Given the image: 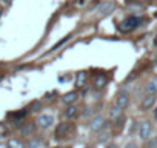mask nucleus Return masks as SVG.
<instances>
[{
    "label": "nucleus",
    "instance_id": "obj_1",
    "mask_svg": "<svg viewBox=\"0 0 157 148\" xmlns=\"http://www.w3.org/2000/svg\"><path fill=\"white\" fill-rule=\"evenodd\" d=\"M140 22H142V19H139V17H126V19L120 23L119 29L123 31V33H129V31H132L134 28H137Z\"/></svg>",
    "mask_w": 157,
    "mask_h": 148
},
{
    "label": "nucleus",
    "instance_id": "obj_2",
    "mask_svg": "<svg viewBox=\"0 0 157 148\" xmlns=\"http://www.w3.org/2000/svg\"><path fill=\"white\" fill-rule=\"evenodd\" d=\"M114 8H116V2H114V0H105V2H102V3L97 5L96 13L99 16H106L111 11H114Z\"/></svg>",
    "mask_w": 157,
    "mask_h": 148
},
{
    "label": "nucleus",
    "instance_id": "obj_3",
    "mask_svg": "<svg viewBox=\"0 0 157 148\" xmlns=\"http://www.w3.org/2000/svg\"><path fill=\"white\" fill-rule=\"evenodd\" d=\"M105 127H106V119H105L102 114H97V116L91 120V123H90V128H91V131H94V133H100L102 130H105Z\"/></svg>",
    "mask_w": 157,
    "mask_h": 148
},
{
    "label": "nucleus",
    "instance_id": "obj_4",
    "mask_svg": "<svg viewBox=\"0 0 157 148\" xmlns=\"http://www.w3.org/2000/svg\"><path fill=\"white\" fill-rule=\"evenodd\" d=\"M151 133H152V123L149 120H143L140 123V128H139V137L142 140H149Z\"/></svg>",
    "mask_w": 157,
    "mask_h": 148
},
{
    "label": "nucleus",
    "instance_id": "obj_5",
    "mask_svg": "<svg viewBox=\"0 0 157 148\" xmlns=\"http://www.w3.org/2000/svg\"><path fill=\"white\" fill-rule=\"evenodd\" d=\"M52 123H54V117L49 116V114H42V116H39V119H37V127H39V128H43V130L49 128Z\"/></svg>",
    "mask_w": 157,
    "mask_h": 148
},
{
    "label": "nucleus",
    "instance_id": "obj_6",
    "mask_svg": "<svg viewBox=\"0 0 157 148\" xmlns=\"http://www.w3.org/2000/svg\"><path fill=\"white\" fill-rule=\"evenodd\" d=\"M145 93L152 94V96L157 93V76H154L152 79H149V80L145 84Z\"/></svg>",
    "mask_w": 157,
    "mask_h": 148
},
{
    "label": "nucleus",
    "instance_id": "obj_7",
    "mask_svg": "<svg viewBox=\"0 0 157 148\" xmlns=\"http://www.w3.org/2000/svg\"><path fill=\"white\" fill-rule=\"evenodd\" d=\"M128 103H129V96L126 93H120L117 96V99H116V107H119L120 110H123V108L128 107Z\"/></svg>",
    "mask_w": 157,
    "mask_h": 148
},
{
    "label": "nucleus",
    "instance_id": "obj_8",
    "mask_svg": "<svg viewBox=\"0 0 157 148\" xmlns=\"http://www.w3.org/2000/svg\"><path fill=\"white\" fill-rule=\"evenodd\" d=\"M69 128H71V123H69V122H62V123H59L57 128H56V136H57V137L66 136L68 131H69Z\"/></svg>",
    "mask_w": 157,
    "mask_h": 148
},
{
    "label": "nucleus",
    "instance_id": "obj_9",
    "mask_svg": "<svg viewBox=\"0 0 157 148\" xmlns=\"http://www.w3.org/2000/svg\"><path fill=\"white\" fill-rule=\"evenodd\" d=\"M154 103H155V97H154L152 94H148V96H145V97L142 99L140 108H142V110H149L151 107H154Z\"/></svg>",
    "mask_w": 157,
    "mask_h": 148
},
{
    "label": "nucleus",
    "instance_id": "obj_10",
    "mask_svg": "<svg viewBox=\"0 0 157 148\" xmlns=\"http://www.w3.org/2000/svg\"><path fill=\"white\" fill-rule=\"evenodd\" d=\"M77 100V93L75 91H69V93H66V94H63L62 96V102L65 103V105H72L74 102Z\"/></svg>",
    "mask_w": 157,
    "mask_h": 148
},
{
    "label": "nucleus",
    "instance_id": "obj_11",
    "mask_svg": "<svg viewBox=\"0 0 157 148\" xmlns=\"http://www.w3.org/2000/svg\"><path fill=\"white\" fill-rule=\"evenodd\" d=\"M108 82V77L105 76V74H97V77L94 79V87L96 88H103Z\"/></svg>",
    "mask_w": 157,
    "mask_h": 148
},
{
    "label": "nucleus",
    "instance_id": "obj_12",
    "mask_svg": "<svg viewBox=\"0 0 157 148\" xmlns=\"http://www.w3.org/2000/svg\"><path fill=\"white\" fill-rule=\"evenodd\" d=\"M86 80V72L85 71H80V72H77V77H75V88H82L83 84Z\"/></svg>",
    "mask_w": 157,
    "mask_h": 148
},
{
    "label": "nucleus",
    "instance_id": "obj_13",
    "mask_svg": "<svg viewBox=\"0 0 157 148\" xmlns=\"http://www.w3.org/2000/svg\"><path fill=\"white\" fill-rule=\"evenodd\" d=\"M33 131H34V123H33V122L25 123V125L20 128V134H22V136H29Z\"/></svg>",
    "mask_w": 157,
    "mask_h": 148
},
{
    "label": "nucleus",
    "instance_id": "obj_14",
    "mask_svg": "<svg viewBox=\"0 0 157 148\" xmlns=\"http://www.w3.org/2000/svg\"><path fill=\"white\" fill-rule=\"evenodd\" d=\"M120 116H122V110H120L119 107H113V108L109 110V119H111V120H117Z\"/></svg>",
    "mask_w": 157,
    "mask_h": 148
},
{
    "label": "nucleus",
    "instance_id": "obj_15",
    "mask_svg": "<svg viewBox=\"0 0 157 148\" xmlns=\"http://www.w3.org/2000/svg\"><path fill=\"white\" fill-rule=\"evenodd\" d=\"M8 148H23V143L19 140V139H10L8 143H6Z\"/></svg>",
    "mask_w": 157,
    "mask_h": 148
},
{
    "label": "nucleus",
    "instance_id": "obj_16",
    "mask_svg": "<svg viewBox=\"0 0 157 148\" xmlns=\"http://www.w3.org/2000/svg\"><path fill=\"white\" fill-rule=\"evenodd\" d=\"M75 114H77V108H75L74 105L66 107V110H65V116H66V117H69V119H71V117H74Z\"/></svg>",
    "mask_w": 157,
    "mask_h": 148
},
{
    "label": "nucleus",
    "instance_id": "obj_17",
    "mask_svg": "<svg viewBox=\"0 0 157 148\" xmlns=\"http://www.w3.org/2000/svg\"><path fill=\"white\" fill-rule=\"evenodd\" d=\"M40 145H42V139L40 137H33L28 143V148H40Z\"/></svg>",
    "mask_w": 157,
    "mask_h": 148
},
{
    "label": "nucleus",
    "instance_id": "obj_18",
    "mask_svg": "<svg viewBox=\"0 0 157 148\" xmlns=\"http://www.w3.org/2000/svg\"><path fill=\"white\" fill-rule=\"evenodd\" d=\"M68 40H69V36H66V37H63V39H62V40H59V42H57V43H56V45H54V46H52V48H51V51H56V49H57V48H60V46H62V45H63V43H66V42H68Z\"/></svg>",
    "mask_w": 157,
    "mask_h": 148
},
{
    "label": "nucleus",
    "instance_id": "obj_19",
    "mask_svg": "<svg viewBox=\"0 0 157 148\" xmlns=\"http://www.w3.org/2000/svg\"><path fill=\"white\" fill-rule=\"evenodd\" d=\"M108 137H109V131H108V130H102V133H100V136H99L97 140H99V142H105Z\"/></svg>",
    "mask_w": 157,
    "mask_h": 148
},
{
    "label": "nucleus",
    "instance_id": "obj_20",
    "mask_svg": "<svg viewBox=\"0 0 157 148\" xmlns=\"http://www.w3.org/2000/svg\"><path fill=\"white\" fill-rule=\"evenodd\" d=\"M40 108H42V103L40 102H33L29 105V111H39Z\"/></svg>",
    "mask_w": 157,
    "mask_h": 148
},
{
    "label": "nucleus",
    "instance_id": "obj_21",
    "mask_svg": "<svg viewBox=\"0 0 157 148\" xmlns=\"http://www.w3.org/2000/svg\"><path fill=\"white\" fill-rule=\"evenodd\" d=\"M26 113H28L26 110H22L20 113H16V114H13V117H16V119H22V117H25V116H26Z\"/></svg>",
    "mask_w": 157,
    "mask_h": 148
},
{
    "label": "nucleus",
    "instance_id": "obj_22",
    "mask_svg": "<svg viewBox=\"0 0 157 148\" xmlns=\"http://www.w3.org/2000/svg\"><path fill=\"white\" fill-rule=\"evenodd\" d=\"M155 146H157V137L149 139V140H148V148H155Z\"/></svg>",
    "mask_w": 157,
    "mask_h": 148
},
{
    "label": "nucleus",
    "instance_id": "obj_23",
    "mask_svg": "<svg viewBox=\"0 0 157 148\" xmlns=\"http://www.w3.org/2000/svg\"><path fill=\"white\" fill-rule=\"evenodd\" d=\"M125 148H137V143L136 142H128Z\"/></svg>",
    "mask_w": 157,
    "mask_h": 148
},
{
    "label": "nucleus",
    "instance_id": "obj_24",
    "mask_svg": "<svg viewBox=\"0 0 157 148\" xmlns=\"http://www.w3.org/2000/svg\"><path fill=\"white\" fill-rule=\"evenodd\" d=\"M154 117H155V119H157V107H155V108H154Z\"/></svg>",
    "mask_w": 157,
    "mask_h": 148
},
{
    "label": "nucleus",
    "instance_id": "obj_25",
    "mask_svg": "<svg viewBox=\"0 0 157 148\" xmlns=\"http://www.w3.org/2000/svg\"><path fill=\"white\" fill-rule=\"evenodd\" d=\"M108 148H117V146H116V145H114V143H111V145H109V146H108Z\"/></svg>",
    "mask_w": 157,
    "mask_h": 148
},
{
    "label": "nucleus",
    "instance_id": "obj_26",
    "mask_svg": "<svg viewBox=\"0 0 157 148\" xmlns=\"http://www.w3.org/2000/svg\"><path fill=\"white\" fill-rule=\"evenodd\" d=\"M0 148H8L6 145H0Z\"/></svg>",
    "mask_w": 157,
    "mask_h": 148
},
{
    "label": "nucleus",
    "instance_id": "obj_27",
    "mask_svg": "<svg viewBox=\"0 0 157 148\" xmlns=\"http://www.w3.org/2000/svg\"><path fill=\"white\" fill-rule=\"evenodd\" d=\"M2 11H3V10H2V6H0V16H2Z\"/></svg>",
    "mask_w": 157,
    "mask_h": 148
},
{
    "label": "nucleus",
    "instance_id": "obj_28",
    "mask_svg": "<svg viewBox=\"0 0 157 148\" xmlns=\"http://www.w3.org/2000/svg\"><path fill=\"white\" fill-rule=\"evenodd\" d=\"M86 148H94V146H86Z\"/></svg>",
    "mask_w": 157,
    "mask_h": 148
},
{
    "label": "nucleus",
    "instance_id": "obj_29",
    "mask_svg": "<svg viewBox=\"0 0 157 148\" xmlns=\"http://www.w3.org/2000/svg\"><path fill=\"white\" fill-rule=\"evenodd\" d=\"M148 2H149V0H148Z\"/></svg>",
    "mask_w": 157,
    "mask_h": 148
}]
</instances>
